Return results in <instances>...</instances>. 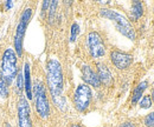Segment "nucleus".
<instances>
[{
    "mask_svg": "<svg viewBox=\"0 0 154 127\" xmlns=\"http://www.w3.org/2000/svg\"><path fill=\"white\" fill-rule=\"evenodd\" d=\"M46 81L54 104L60 111L66 109V100L63 94V71L57 59L51 58L46 64Z\"/></svg>",
    "mask_w": 154,
    "mask_h": 127,
    "instance_id": "f257e3e1",
    "label": "nucleus"
},
{
    "mask_svg": "<svg viewBox=\"0 0 154 127\" xmlns=\"http://www.w3.org/2000/svg\"><path fill=\"white\" fill-rule=\"evenodd\" d=\"M100 14L103 18H107L109 19V20H112L115 24L116 30L122 36H127L131 40H135L136 34H135L134 28H133L132 24L129 22V20L126 18L125 16H122L121 13L116 12L114 10H109V8H102L100 11Z\"/></svg>",
    "mask_w": 154,
    "mask_h": 127,
    "instance_id": "f03ea898",
    "label": "nucleus"
},
{
    "mask_svg": "<svg viewBox=\"0 0 154 127\" xmlns=\"http://www.w3.org/2000/svg\"><path fill=\"white\" fill-rule=\"evenodd\" d=\"M0 74L8 85L12 84L14 76L17 75V55L12 48H7L2 54Z\"/></svg>",
    "mask_w": 154,
    "mask_h": 127,
    "instance_id": "7ed1b4c3",
    "label": "nucleus"
},
{
    "mask_svg": "<svg viewBox=\"0 0 154 127\" xmlns=\"http://www.w3.org/2000/svg\"><path fill=\"white\" fill-rule=\"evenodd\" d=\"M33 97H35V105L37 113L40 118L45 119L50 114V105L46 97V90L43 84V81L36 80L33 85Z\"/></svg>",
    "mask_w": 154,
    "mask_h": 127,
    "instance_id": "20e7f679",
    "label": "nucleus"
},
{
    "mask_svg": "<svg viewBox=\"0 0 154 127\" xmlns=\"http://www.w3.org/2000/svg\"><path fill=\"white\" fill-rule=\"evenodd\" d=\"M32 16V11L31 8H26L18 22V26H17V30H16V34H14V50L17 52L18 55L23 54V40H24V36H25V32H26V28H27V25L30 22V19Z\"/></svg>",
    "mask_w": 154,
    "mask_h": 127,
    "instance_id": "39448f33",
    "label": "nucleus"
},
{
    "mask_svg": "<svg viewBox=\"0 0 154 127\" xmlns=\"http://www.w3.org/2000/svg\"><path fill=\"white\" fill-rule=\"evenodd\" d=\"M93 98V93L90 87L87 84H81L78 85V87L75 91V95H74V104L79 112H84L85 109L89 107L90 101Z\"/></svg>",
    "mask_w": 154,
    "mask_h": 127,
    "instance_id": "423d86ee",
    "label": "nucleus"
},
{
    "mask_svg": "<svg viewBox=\"0 0 154 127\" xmlns=\"http://www.w3.org/2000/svg\"><path fill=\"white\" fill-rule=\"evenodd\" d=\"M88 48L90 55L95 59L102 58L106 54V46L101 36L97 32H90L88 34Z\"/></svg>",
    "mask_w": 154,
    "mask_h": 127,
    "instance_id": "0eeeda50",
    "label": "nucleus"
},
{
    "mask_svg": "<svg viewBox=\"0 0 154 127\" xmlns=\"http://www.w3.org/2000/svg\"><path fill=\"white\" fill-rule=\"evenodd\" d=\"M18 127H32L30 105L24 97L20 98L18 102Z\"/></svg>",
    "mask_w": 154,
    "mask_h": 127,
    "instance_id": "6e6552de",
    "label": "nucleus"
},
{
    "mask_svg": "<svg viewBox=\"0 0 154 127\" xmlns=\"http://www.w3.org/2000/svg\"><path fill=\"white\" fill-rule=\"evenodd\" d=\"M110 59L114 66L119 70H125L129 67L131 64L133 62V55L120 51H113L110 54Z\"/></svg>",
    "mask_w": 154,
    "mask_h": 127,
    "instance_id": "1a4fd4ad",
    "label": "nucleus"
},
{
    "mask_svg": "<svg viewBox=\"0 0 154 127\" xmlns=\"http://www.w3.org/2000/svg\"><path fill=\"white\" fill-rule=\"evenodd\" d=\"M82 79L90 86L98 87L101 85V81L97 76V73L90 67V66H83L82 67Z\"/></svg>",
    "mask_w": 154,
    "mask_h": 127,
    "instance_id": "9d476101",
    "label": "nucleus"
},
{
    "mask_svg": "<svg viewBox=\"0 0 154 127\" xmlns=\"http://www.w3.org/2000/svg\"><path fill=\"white\" fill-rule=\"evenodd\" d=\"M97 76H98L101 84H104V85H110L112 84V80H113L112 72L103 64H98L97 65Z\"/></svg>",
    "mask_w": 154,
    "mask_h": 127,
    "instance_id": "9b49d317",
    "label": "nucleus"
},
{
    "mask_svg": "<svg viewBox=\"0 0 154 127\" xmlns=\"http://www.w3.org/2000/svg\"><path fill=\"white\" fill-rule=\"evenodd\" d=\"M24 87L29 99H32V85H31V72H30V65L26 62L24 65Z\"/></svg>",
    "mask_w": 154,
    "mask_h": 127,
    "instance_id": "f8f14e48",
    "label": "nucleus"
},
{
    "mask_svg": "<svg viewBox=\"0 0 154 127\" xmlns=\"http://www.w3.org/2000/svg\"><path fill=\"white\" fill-rule=\"evenodd\" d=\"M147 86H148V82L145 80V81H142V82H140L137 86H136V88L134 90L133 92V97H132V104L135 105L140 99H141V95H142V93L145 92V90L147 88Z\"/></svg>",
    "mask_w": 154,
    "mask_h": 127,
    "instance_id": "ddd939ff",
    "label": "nucleus"
},
{
    "mask_svg": "<svg viewBox=\"0 0 154 127\" xmlns=\"http://www.w3.org/2000/svg\"><path fill=\"white\" fill-rule=\"evenodd\" d=\"M143 13V6L140 1H133L132 4V19L137 20Z\"/></svg>",
    "mask_w": 154,
    "mask_h": 127,
    "instance_id": "4468645a",
    "label": "nucleus"
},
{
    "mask_svg": "<svg viewBox=\"0 0 154 127\" xmlns=\"http://www.w3.org/2000/svg\"><path fill=\"white\" fill-rule=\"evenodd\" d=\"M0 97L1 98H7L8 97V84L1 76V74H0Z\"/></svg>",
    "mask_w": 154,
    "mask_h": 127,
    "instance_id": "2eb2a0df",
    "label": "nucleus"
},
{
    "mask_svg": "<svg viewBox=\"0 0 154 127\" xmlns=\"http://www.w3.org/2000/svg\"><path fill=\"white\" fill-rule=\"evenodd\" d=\"M151 106H152V98L149 95H145L141 99V101H140V107L146 109V108H149Z\"/></svg>",
    "mask_w": 154,
    "mask_h": 127,
    "instance_id": "dca6fc26",
    "label": "nucleus"
},
{
    "mask_svg": "<svg viewBox=\"0 0 154 127\" xmlns=\"http://www.w3.org/2000/svg\"><path fill=\"white\" fill-rule=\"evenodd\" d=\"M78 33H79V26H78V24L75 22V24H72V26H71V33H70V41H71V42H74V41L76 40Z\"/></svg>",
    "mask_w": 154,
    "mask_h": 127,
    "instance_id": "f3484780",
    "label": "nucleus"
},
{
    "mask_svg": "<svg viewBox=\"0 0 154 127\" xmlns=\"http://www.w3.org/2000/svg\"><path fill=\"white\" fill-rule=\"evenodd\" d=\"M143 123H145V125L147 127H154V112H152L151 114L145 117Z\"/></svg>",
    "mask_w": 154,
    "mask_h": 127,
    "instance_id": "a211bd4d",
    "label": "nucleus"
},
{
    "mask_svg": "<svg viewBox=\"0 0 154 127\" xmlns=\"http://www.w3.org/2000/svg\"><path fill=\"white\" fill-rule=\"evenodd\" d=\"M23 88H24V75H23V73L20 72L17 75V90H18V93H20Z\"/></svg>",
    "mask_w": 154,
    "mask_h": 127,
    "instance_id": "6ab92c4d",
    "label": "nucleus"
},
{
    "mask_svg": "<svg viewBox=\"0 0 154 127\" xmlns=\"http://www.w3.org/2000/svg\"><path fill=\"white\" fill-rule=\"evenodd\" d=\"M119 127H135L134 124L133 123H131V121H127V123H123V124H121Z\"/></svg>",
    "mask_w": 154,
    "mask_h": 127,
    "instance_id": "aec40b11",
    "label": "nucleus"
},
{
    "mask_svg": "<svg viewBox=\"0 0 154 127\" xmlns=\"http://www.w3.org/2000/svg\"><path fill=\"white\" fill-rule=\"evenodd\" d=\"M12 5H13V4H12L11 0H7V1H6V8H7V10H10V8L12 7Z\"/></svg>",
    "mask_w": 154,
    "mask_h": 127,
    "instance_id": "412c9836",
    "label": "nucleus"
},
{
    "mask_svg": "<svg viewBox=\"0 0 154 127\" xmlns=\"http://www.w3.org/2000/svg\"><path fill=\"white\" fill-rule=\"evenodd\" d=\"M151 98H152V100L154 101V87H153V91H152V97Z\"/></svg>",
    "mask_w": 154,
    "mask_h": 127,
    "instance_id": "4be33fe9",
    "label": "nucleus"
},
{
    "mask_svg": "<svg viewBox=\"0 0 154 127\" xmlns=\"http://www.w3.org/2000/svg\"><path fill=\"white\" fill-rule=\"evenodd\" d=\"M71 127H82V126H79V125H72Z\"/></svg>",
    "mask_w": 154,
    "mask_h": 127,
    "instance_id": "5701e85b",
    "label": "nucleus"
}]
</instances>
